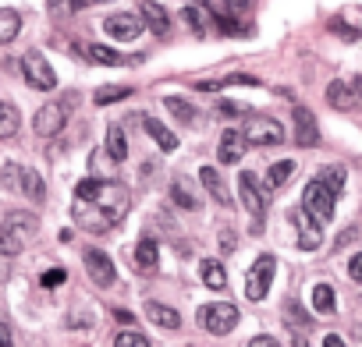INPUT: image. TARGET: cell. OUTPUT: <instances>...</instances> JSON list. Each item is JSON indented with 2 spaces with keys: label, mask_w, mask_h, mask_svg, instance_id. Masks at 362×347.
Wrapping results in <instances>:
<instances>
[{
  "label": "cell",
  "mask_w": 362,
  "mask_h": 347,
  "mask_svg": "<svg viewBox=\"0 0 362 347\" xmlns=\"http://www.w3.org/2000/svg\"><path fill=\"white\" fill-rule=\"evenodd\" d=\"M128 206H132V199H128V192L121 185H110V181H100V178H86L75 188L71 213H75V220L86 231L107 234L128 217Z\"/></svg>",
  "instance_id": "cell-1"
},
{
  "label": "cell",
  "mask_w": 362,
  "mask_h": 347,
  "mask_svg": "<svg viewBox=\"0 0 362 347\" xmlns=\"http://www.w3.org/2000/svg\"><path fill=\"white\" fill-rule=\"evenodd\" d=\"M0 185L15 195H29L36 202L47 199V188H43V178L33 170V166H22V163H4L0 166Z\"/></svg>",
  "instance_id": "cell-2"
},
{
  "label": "cell",
  "mask_w": 362,
  "mask_h": 347,
  "mask_svg": "<svg viewBox=\"0 0 362 347\" xmlns=\"http://www.w3.org/2000/svg\"><path fill=\"white\" fill-rule=\"evenodd\" d=\"M334 206H337V192L323 181V178H313L302 192V209L323 227L330 217H334Z\"/></svg>",
  "instance_id": "cell-3"
},
{
  "label": "cell",
  "mask_w": 362,
  "mask_h": 347,
  "mask_svg": "<svg viewBox=\"0 0 362 347\" xmlns=\"http://www.w3.org/2000/svg\"><path fill=\"white\" fill-rule=\"evenodd\" d=\"M199 326L214 336H224L238 326V308L231 301H210V305L199 308Z\"/></svg>",
  "instance_id": "cell-4"
},
{
  "label": "cell",
  "mask_w": 362,
  "mask_h": 347,
  "mask_svg": "<svg viewBox=\"0 0 362 347\" xmlns=\"http://www.w3.org/2000/svg\"><path fill=\"white\" fill-rule=\"evenodd\" d=\"M238 192H242V202L245 209L252 213V234H263V213H267V192L259 188L256 181V174L242 170V178H238Z\"/></svg>",
  "instance_id": "cell-5"
},
{
  "label": "cell",
  "mask_w": 362,
  "mask_h": 347,
  "mask_svg": "<svg viewBox=\"0 0 362 347\" xmlns=\"http://www.w3.org/2000/svg\"><path fill=\"white\" fill-rule=\"evenodd\" d=\"M22 71H25V82H29L33 89H40V92L57 89V75H54V68L47 64V57H43L40 50H29V54L22 57Z\"/></svg>",
  "instance_id": "cell-6"
},
{
  "label": "cell",
  "mask_w": 362,
  "mask_h": 347,
  "mask_svg": "<svg viewBox=\"0 0 362 347\" xmlns=\"http://www.w3.org/2000/svg\"><path fill=\"white\" fill-rule=\"evenodd\" d=\"M274 269H277L274 255H259V259L252 262L249 280H245V298H249V301H263V298H267L270 280H274Z\"/></svg>",
  "instance_id": "cell-7"
},
{
  "label": "cell",
  "mask_w": 362,
  "mask_h": 347,
  "mask_svg": "<svg viewBox=\"0 0 362 347\" xmlns=\"http://www.w3.org/2000/svg\"><path fill=\"white\" fill-rule=\"evenodd\" d=\"M245 138L256 142V145H281V142H284V124L274 121V117L256 114V117L245 121Z\"/></svg>",
  "instance_id": "cell-8"
},
{
  "label": "cell",
  "mask_w": 362,
  "mask_h": 347,
  "mask_svg": "<svg viewBox=\"0 0 362 347\" xmlns=\"http://www.w3.org/2000/svg\"><path fill=\"white\" fill-rule=\"evenodd\" d=\"M64 124H68V106H64V103H43V106L36 110V117H33V128H36V135H43V138L61 135Z\"/></svg>",
  "instance_id": "cell-9"
},
{
  "label": "cell",
  "mask_w": 362,
  "mask_h": 347,
  "mask_svg": "<svg viewBox=\"0 0 362 347\" xmlns=\"http://www.w3.org/2000/svg\"><path fill=\"white\" fill-rule=\"evenodd\" d=\"M142 15H132V11H117V15H110V18H103V32L110 36V39H117V43H132L139 32H142Z\"/></svg>",
  "instance_id": "cell-10"
},
{
  "label": "cell",
  "mask_w": 362,
  "mask_h": 347,
  "mask_svg": "<svg viewBox=\"0 0 362 347\" xmlns=\"http://www.w3.org/2000/svg\"><path fill=\"white\" fill-rule=\"evenodd\" d=\"M82 262H86V273L93 276V284H96V287H110V284L117 280L114 259H110L107 252H100V248H86Z\"/></svg>",
  "instance_id": "cell-11"
},
{
  "label": "cell",
  "mask_w": 362,
  "mask_h": 347,
  "mask_svg": "<svg viewBox=\"0 0 362 347\" xmlns=\"http://www.w3.org/2000/svg\"><path fill=\"white\" fill-rule=\"evenodd\" d=\"M291 121H295V142L298 145H320V124H316V117L309 114V106H295L291 110Z\"/></svg>",
  "instance_id": "cell-12"
},
{
  "label": "cell",
  "mask_w": 362,
  "mask_h": 347,
  "mask_svg": "<svg viewBox=\"0 0 362 347\" xmlns=\"http://www.w3.org/2000/svg\"><path fill=\"white\" fill-rule=\"evenodd\" d=\"M245 149H249V138H245V131H235V128H228V131H224V138H221V145H217V159H221V163H242Z\"/></svg>",
  "instance_id": "cell-13"
},
{
  "label": "cell",
  "mask_w": 362,
  "mask_h": 347,
  "mask_svg": "<svg viewBox=\"0 0 362 347\" xmlns=\"http://www.w3.org/2000/svg\"><path fill=\"white\" fill-rule=\"evenodd\" d=\"M327 103H330L334 110H355L362 99H358V92H355V85H351L348 78H337V82L327 85Z\"/></svg>",
  "instance_id": "cell-14"
},
{
  "label": "cell",
  "mask_w": 362,
  "mask_h": 347,
  "mask_svg": "<svg viewBox=\"0 0 362 347\" xmlns=\"http://www.w3.org/2000/svg\"><path fill=\"white\" fill-rule=\"evenodd\" d=\"M291 220H295V227H298V248H305V252L320 248V238H323V234H320V224H316L305 209H298Z\"/></svg>",
  "instance_id": "cell-15"
},
{
  "label": "cell",
  "mask_w": 362,
  "mask_h": 347,
  "mask_svg": "<svg viewBox=\"0 0 362 347\" xmlns=\"http://www.w3.org/2000/svg\"><path fill=\"white\" fill-rule=\"evenodd\" d=\"M135 266H139L142 273H156V266H160V248H156L153 238H139V245H135Z\"/></svg>",
  "instance_id": "cell-16"
},
{
  "label": "cell",
  "mask_w": 362,
  "mask_h": 347,
  "mask_svg": "<svg viewBox=\"0 0 362 347\" xmlns=\"http://www.w3.org/2000/svg\"><path fill=\"white\" fill-rule=\"evenodd\" d=\"M199 181L206 185V192L214 195V202H221V206L231 209V195H228V188H224V181H221L217 166H203V170H199Z\"/></svg>",
  "instance_id": "cell-17"
},
{
  "label": "cell",
  "mask_w": 362,
  "mask_h": 347,
  "mask_svg": "<svg viewBox=\"0 0 362 347\" xmlns=\"http://www.w3.org/2000/svg\"><path fill=\"white\" fill-rule=\"evenodd\" d=\"M146 315H149L160 329H177V326H181L177 308H170V305H163V301H149V305H146Z\"/></svg>",
  "instance_id": "cell-18"
},
{
  "label": "cell",
  "mask_w": 362,
  "mask_h": 347,
  "mask_svg": "<svg viewBox=\"0 0 362 347\" xmlns=\"http://www.w3.org/2000/svg\"><path fill=\"white\" fill-rule=\"evenodd\" d=\"M142 22L163 39L167 32H170V25H167V11L160 8V4H153V0H146V4H142Z\"/></svg>",
  "instance_id": "cell-19"
},
{
  "label": "cell",
  "mask_w": 362,
  "mask_h": 347,
  "mask_svg": "<svg viewBox=\"0 0 362 347\" xmlns=\"http://www.w3.org/2000/svg\"><path fill=\"white\" fill-rule=\"evenodd\" d=\"M199 276H203V284H206L210 291H224V287H228V273H224V266L214 262V259H203V262H199Z\"/></svg>",
  "instance_id": "cell-20"
},
{
  "label": "cell",
  "mask_w": 362,
  "mask_h": 347,
  "mask_svg": "<svg viewBox=\"0 0 362 347\" xmlns=\"http://www.w3.org/2000/svg\"><path fill=\"white\" fill-rule=\"evenodd\" d=\"M295 159H277V163H270V170H267V185L270 188H284L291 178H295Z\"/></svg>",
  "instance_id": "cell-21"
},
{
  "label": "cell",
  "mask_w": 362,
  "mask_h": 347,
  "mask_svg": "<svg viewBox=\"0 0 362 347\" xmlns=\"http://www.w3.org/2000/svg\"><path fill=\"white\" fill-rule=\"evenodd\" d=\"M142 128L153 135V142H156L160 149H167V152H174V149H177V138H174V135H170V131H167V128H163L156 117H142Z\"/></svg>",
  "instance_id": "cell-22"
},
{
  "label": "cell",
  "mask_w": 362,
  "mask_h": 347,
  "mask_svg": "<svg viewBox=\"0 0 362 347\" xmlns=\"http://www.w3.org/2000/svg\"><path fill=\"white\" fill-rule=\"evenodd\" d=\"M18 32H22V18H18V11H11V8H0V47L11 43Z\"/></svg>",
  "instance_id": "cell-23"
},
{
  "label": "cell",
  "mask_w": 362,
  "mask_h": 347,
  "mask_svg": "<svg viewBox=\"0 0 362 347\" xmlns=\"http://www.w3.org/2000/svg\"><path fill=\"white\" fill-rule=\"evenodd\" d=\"M313 308H316L320 315H334L337 298H334V287H330V284H316V287H313Z\"/></svg>",
  "instance_id": "cell-24"
},
{
  "label": "cell",
  "mask_w": 362,
  "mask_h": 347,
  "mask_svg": "<svg viewBox=\"0 0 362 347\" xmlns=\"http://www.w3.org/2000/svg\"><path fill=\"white\" fill-rule=\"evenodd\" d=\"M22 128V114L11 103H0V138H15Z\"/></svg>",
  "instance_id": "cell-25"
},
{
  "label": "cell",
  "mask_w": 362,
  "mask_h": 347,
  "mask_svg": "<svg viewBox=\"0 0 362 347\" xmlns=\"http://www.w3.org/2000/svg\"><path fill=\"white\" fill-rule=\"evenodd\" d=\"M228 85H259V78H252V75H228V78H214V82H196V89H203V92H217V89H228Z\"/></svg>",
  "instance_id": "cell-26"
},
{
  "label": "cell",
  "mask_w": 362,
  "mask_h": 347,
  "mask_svg": "<svg viewBox=\"0 0 362 347\" xmlns=\"http://www.w3.org/2000/svg\"><path fill=\"white\" fill-rule=\"evenodd\" d=\"M163 106H167L181 124H196V117H199V114H196V106H192L189 99H177V96H167V99H163Z\"/></svg>",
  "instance_id": "cell-27"
},
{
  "label": "cell",
  "mask_w": 362,
  "mask_h": 347,
  "mask_svg": "<svg viewBox=\"0 0 362 347\" xmlns=\"http://www.w3.org/2000/svg\"><path fill=\"white\" fill-rule=\"evenodd\" d=\"M86 57L96 61V64H107V68H117V64L124 61L117 50H110V47H103V43H89V47H86Z\"/></svg>",
  "instance_id": "cell-28"
},
{
  "label": "cell",
  "mask_w": 362,
  "mask_h": 347,
  "mask_svg": "<svg viewBox=\"0 0 362 347\" xmlns=\"http://www.w3.org/2000/svg\"><path fill=\"white\" fill-rule=\"evenodd\" d=\"M22 238H18V231L4 220V224H0V255H18L22 252Z\"/></svg>",
  "instance_id": "cell-29"
},
{
  "label": "cell",
  "mask_w": 362,
  "mask_h": 347,
  "mask_svg": "<svg viewBox=\"0 0 362 347\" xmlns=\"http://www.w3.org/2000/svg\"><path fill=\"white\" fill-rule=\"evenodd\" d=\"M107 152H110L114 163H121L128 156V142H124V131L117 124H110V131H107Z\"/></svg>",
  "instance_id": "cell-30"
},
{
  "label": "cell",
  "mask_w": 362,
  "mask_h": 347,
  "mask_svg": "<svg viewBox=\"0 0 362 347\" xmlns=\"http://www.w3.org/2000/svg\"><path fill=\"white\" fill-rule=\"evenodd\" d=\"M8 224L18 231V238H22V241H25V238H33V234L40 231V220H36L33 213H11V217H8Z\"/></svg>",
  "instance_id": "cell-31"
},
{
  "label": "cell",
  "mask_w": 362,
  "mask_h": 347,
  "mask_svg": "<svg viewBox=\"0 0 362 347\" xmlns=\"http://www.w3.org/2000/svg\"><path fill=\"white\" fill-rule=\"evenodd\" d=\"M128 96H132V89H124V85H103V89H96L93 103L107 106V103H117V99H128Z\"/></svg>",
  "instance_id": "cell-32"
},
{
  "label": "cell",
  "mask_w": 362,
  "mask_h": 347,
  "mask_svg": "<svg viewBox=\"0 0 362 347\" xmlns=\"http://www.w3.org/2000/svg\"><path fill=\"white\" fill-rule=\"evenodd\" d=\"M170 199H174L181 209H196V206H199V199L192 195L189 181H174V192H170Z\"/></svg>",
  "instance_id": "cell-33"
},
{
  "label": "cell",
  "mask_w": 362,
  "mask_h": 347,
  "mask_svg": "<svg viewBox=\"0 0 362 347\" xmlns=\"http://www.w3.org/2000/svg\"><path fill=\"white\" fill-rule=\"evenodd\" d=\"M114 347H149V336L128 329V333H117V336H114Z\"/></svg>",
  "instance_id": "cell-34"
},
{
  "label": "cell",
  "mask_w": 362,
  "mask_h": 347,
  "mask_svg": "<svg viewBox=\"0 0 362 347\" xmlns=\"http://www.w3.org/2000/svg\"><path fill=\"white\" fill-rule=\"evenodd\" d=\"M320 178H323V181H327L337 195H341V188H344V170H341V166H327V170L320 174Z\"/></svg>",
  "instance_id": "cell-35"
},
{
  "label": "cell",
  "mask_w": 362,
  "mask_h": 347,
  "mask_svg": "<svg viewBox=\"0 0 362 347\" xmlns=\"http://www.w3.org/2000/svg\"><path fill=\"white\" fill-rule=\"evenodd\" d=\"M64 280H68V269H61V266H57V269H47V273L40 276V284H43V287H61Z\"/></svg>",
  "instance_id": "cell-36"
},
{
  "label": "cell",
  "mask_w": 362,
  "mask_h": 347,
  "mask_svg": "<svg viewBox=\"0 0 362 347\" xmlns=\"http://www.w3.org/2000/svg\"><path fill=\"white\" fill-rule=\"evenodd\" d=\"M181 18L189 22V29H192V32H203V15H199L196 8H185V11H181Z\"/></svg>",
  "instance_id": "cell-37"
},
{
  "label": "cell",
  "mask_w": 362,
  "mask_h": 347,
  "mask_svg": "<svg viewBox=\"0 0 362 347\" xmlns=\"http://www.w3.org/2000/svg\"><path fill=\"white\" fill-rule=\"evenodd\" d=\"M348 276H351L355 284H362V252L351 255V262H348Z\"/></svg>",
  "instance_id": "cell-38"
},
{
  "label": "cell",
  "mask_w": 362,
  "mask_h": 347,
  "mask_svg": "<svg viewBox=\"0 0 362 347\" xmlns=\"http://www.w3.org/2000/svg\"><path fill=\"white\" fill-rule=\"evenodd\" d=\"M330 32H337V36H344V39H358V36H362L358 29H348L344 22H330Z\"/></svg>",
  "instance_id": "cell-39"
},
{
  "label": "cell",
  "mask_w": 362,
  "mask_h": 347,
  "mask_svg": "<svg viewBox=\"0 0 362 347\" xmlns=\"http://www.w3.org/2000/svg\"><path fill=\"white\" fill-rule=\"evenodd\" d=\"M50 8L61 11V15H71V11L78 8V0H50Z\"/></svg>",
  "instance_id": "cell-40"
},
{
  "label": "cell",
  "mask_w": 362,
  "mask_h": 347,
  "mask_svg": "<svg viewBox=\"0 0 362 347\" xmlns=\"http://www.w3.org/2000/svg\"><path fill=\"white\" fill-rule=\"evenodd\" d=\"M235 245H238L235 231H221V248H224V252H235Z\"/></svg>",
  "instance_id": "cell-41"
},
{
  "label": "cell",
  "mask_w": 362,
  "mask_h": 347,
  "mask_svg": "<svg viewBox=\"0 0 362 347\" xmlns=\"http://www.w3.org/2000/svg\"><path fill=\"white\" fill-rule=\"evenodd\" d=\"M249 4H252V0H224L228 11H249Z\"/></svg>",
  "instance_id": "cell-42"
},
{
  "label": "cell",
  "mask_w": 362,
  "mask_h": 347,
  "mask_svg": "<svg viewBox=\"0 0 362 347\" xmlns=\"http://www.w3.org/2000/svg\"><path fill=\"white\" fill-rule=\"evenodd\" d=\"M249 343H252V347H277V340H274V336H252Z\"/></svg>",
  "instance_id": "cell-43"
},
{
  "label": "cell",
  "mask_w": 362,
  "mask_h": 347,
  "mask_svg": "<svg viewBox=\"0 0 362 347\" xmlns=\"http://www.w3.org/2000/svg\"><path fill=\"white\" fill-rule=\"evenodd\" d=\"M11 343V329H8V322H0V347H8Z\"/></svg>",
  "instance_id": "cell-44"
},
{
  "label": "cell",
  "mask_w": 362,
  "mask_h": 347,
  "mask_svg": "<svg viewBox=\"0 0 362 347\" xmlns=\"http://www.w3.org/2000/svg\"><path fill=\"white\" fill-rule=\"evenodd\" d=\"M221 114H242V103H228V99H224V103H221Z\"/></svg>",
  "instance_id": "cell-45"
},
{
  "label": "cell",
  "mask_w": 362,
  "mask_h": 347,
  "mask_svg": "<svg viewBox=\"0 0 362 347\" xmlns=\"http://www.w3.org/2000/svg\"><path fill=\"white\" fill-rule=\"evenodd\" d=\"M351 238H355V231H344V234H341V238H337V248H344V245H348V241H351Z\"/></svg>",
  "instance_id": "cell-46"
},
{
  "label": "cell",
  "mask_w": 362,
  "mask_h": 347,
  "mask_svg": "<svg viewBox=\"0 0 362 347\" xmlns=\"http://www.w3.org/2000/svg\"><path fill=\"white\" fill-rule=\"evenodd\" d=\"M78 4H100V0H78Z\"/></svg>",
  "instance_id": "cell-47"
}]
</instances>
